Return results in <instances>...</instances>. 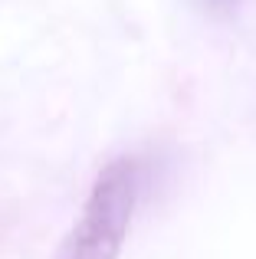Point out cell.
<instances>
[{
	"instance_id": "cell-1",
	"label": "cell",
	"mask_w": 256,
	"mask_h": 259,
	"mask_svg": "<svg viewBox=\"0 0 256 259\" xmlns=\"http://www.w3.org/2000/svg\"><path fill=\"white\" fill-rule=\"evenodd\" d=\"M141 184H145V174L138 158L132 154L112 158L99 171L82 203V213L59 243L53 259H118L135 207H138Z\"/></svg>"
},
{
	"instance_id": "cell-2",
	"label": "cell",
	"mask_w": 256,
	"mask_h": 259,
	"mask_svg": "<svg viewBox=\"0 0 256 259\" xmlns=\"http://www.w3.org/2000/svg\"><path fill=\"white\" fill-rule=\"evenodd\" d=\"M194 4H197V10L204 13V17H210V20H230L246 0H194Z\"/></svg>"
}]
</instances>
